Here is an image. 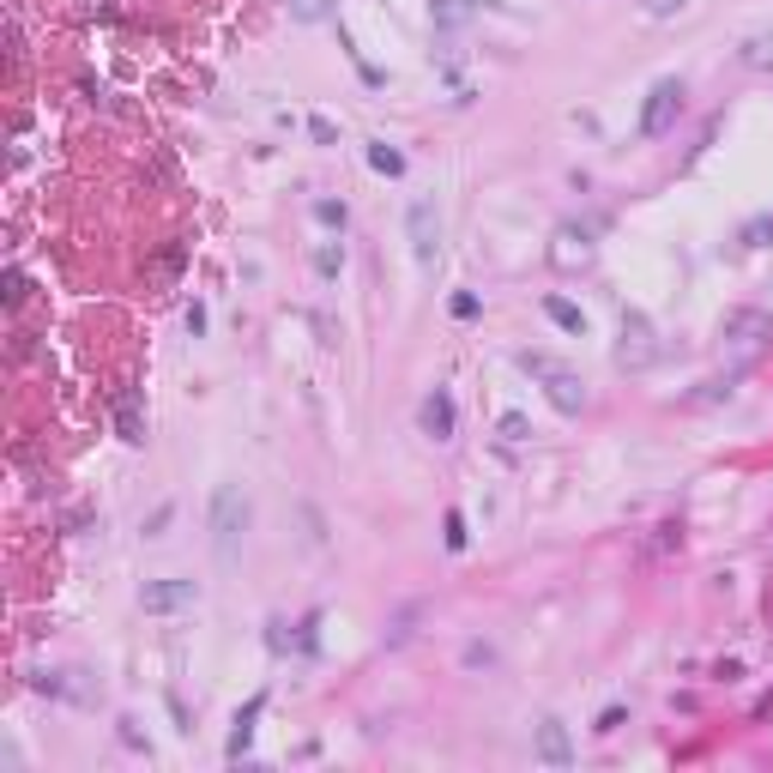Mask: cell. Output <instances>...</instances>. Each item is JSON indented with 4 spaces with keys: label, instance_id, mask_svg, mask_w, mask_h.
I'll use <instances>...</instances> for the list:
<instances>
[{
    "label": "cell",
    "instance_id": "1",
    "mask_svg": "<svg viewBox=\"0 0 773 773\" xmlns=\"http://www.w3.org/2000/svg\"><path fill=\"white\" fill-rule=\"evenodd\" d=\"M248 520H254V502H248V490H242V483H218V490H212V514H205V526H212V556H218L224 568H230L236 556H242Z\"/></svg>",
    "mask_w": 773,
    "mask_h": 773
},
{
    "label": "cell",
    "instance_id": "2",
    "mask_svg": "<svg viewBox=\"0 0 773 773\" xmlns=\"http://www.w3.org/2000/svg\"><path fill=\"white\" fill-rule=\"evenodd\" d=\"M514 363L532 375V381H544V393H550V405H556L562 417L586 411V387H580V375H574L568 363H556V357H544V351H520Z\"/></svg>",
    "mask_w": 773,
    "mask_h": 773
},
{
    "label": "cell",
    "instance_id": "3",
    "mask_svg": "<svg viewBox=\"0 0 773 773\" xmlns=\"http://www.w3.org/2000/svg\"><path fill=\"white\" fill-rule=\"evenodd\" d=\"M768 344H773V314H768V308H738V314L725 321V357H731L738 369H743V363H755Z\"/></svg>",
    "mask_w": 773,
    "mask_h": 773
},
{
    "label": "cell",
    "instance_id": "4",
    "mask_svg": "<svg viewBox=\"0 0 773 773\" xmlns=\"http://www.w3.org/2000/svg\"><path fill=\"white\" fill-rule=\"evenodd\" d=\"M676 115H683V79H659V85L646 91V109H640V134L665 139Z\"/></svg>",
    "mask_w": 773,
    "mask_h": 773
},
{
    "label": "cell",
    "instance_id": "5",
    "mask_svg": "<svg viewBox=\"0 0 773 773\" xmlns=\"http://www.w3.org/2000/svg\"><path fill=\"white\" fill-rule=\"evenodd\" d=\"M653 357H659V338L646 327V314H622V338H616V369H653Z\"/></svg>",
    "mask_w": 773,
    "mask_h": 773
},
{
    "label": "cell",
    "instance_id": "6",
    "mask_svg": "<svg viewBox=\"0 0 773 773\" xmlns=\"http://www.w3.org/2000/svg\"><path fill=\"white\" fill-rule=\"evenodd\" d=\"M194 599H200V580H145V586H139V610H145V616L188 610Z\"/></svg>",
    "mask_w": 773,
    "mask_h": 773
},
{
    "label": "cell",
    "instance_id": "7",
    "mask_svg": "<svg viewBox=\"0 0 773 773\" xmlns=\"http://www.w3.org/2000/svg\"><path fill=\"white\" fill-rule=\"evenodd\" d=\"M405 230H411V254H417V267H436L441 254V218L429 200H417L411 212H405Z\"/></svg>",
    "mask_w": 773,
    "mask_h": 773
},
{
    "label": "cell",
    "instance_id": "8",
    "mask_svg": "<svg viewBox=\"0 0 773 773\" xmlns=\"http://www.w3.org/2000/svg\"><path fill=\"white\" fill-rule=\"evenodd\" d=\"M550 267H556V272L592 267V230H574V224H562V230H556V242H550Z\"/></svg>",
    "mask_w": 773,
    "mask_h": 773
},
{
    "label": "cell",
    "instance_id": "9",
    "mask_svg": "<svg viewBox=\"0 0 773 773\" xmlns=\"http://www.w3.org/2000/svg\"><path fill=\"white\" fill-rule=\"evenodd\" d=\"M417 423H423V436H429V441H453V429H460L453 393H447V387H436V393L423 399V411H417Z\"/></svg>",
    "mask_w": 773,
    "mask_h": 773
},
{
    "label": "cell",
    "instance_id": "10",
    "mask_svg": "<svg viewBox=\"0 0 773 773\" xmlns=\"http://www.w3.org/2000/svg\"><path fill=\"white\" fill-rule=\"evenodd\" d=\"M538 761L544 768H574V743H568V725H562V719H544L538 725Z\"/></svg>",
    "mask_w": 773,
    "mask_h": 773
},
{
    "label": "cell",
    "instance_id": "11",
    "mask_svg": "<svg viewBox=\"0 0 773 773\" xmlns=\"http://www.w3.org/2000/svg\"><path fill=\"white\" fill-rule=\"evenodd\" d=\"M260 713H267V695H254V701L236 713V731H230V743H224V755H230V761H242V755H248V743H254V719H260Z\"/></svg>",
    "mask_w": 773,
    "mask_h": 773
},
{
    "label": "cell",
    "instance_id": "12",
    "mask_svg": "<svg viewBox=\"0 0 773 773\" xmlns=\"http://www.w3.org/2000/svg\"><path fill=\"white\" fill-rule=\"evenodd\" d=\"M738 61H743L749 73H773V31H755V36L738 49Z\"/></svg>",
    "mask_w": 773,
    "mask_h": 773
},
{
    "label": "cell",
    "instance_id": "13",
    "mask_svg": "<svg viewBox=\"0 0 773 773\" xmlns=\"http://www.w3.org/2000/svg\"><path fill=\"white\" fill-rule=\"evenodd\" d=\"M544 314H550V321H556L562 333H586V314H580L568 297H544Z\"/></svg>",
    "mask_w": 773,
    "mask_h": 773
},
{
    "label": "cell",
    "instance_id": "14",
    "mask_svg": "<svg viewBox=\"0 0 773 773\" xmlns=\"http://www.w3.org/2000/svg\"><path fill=\"white\" fill-rule=\"evenodd\" d=\"M496 436H502L507 447H526V441H532V423H526L520 411H502V423H496Z\"/></svg>",
    "mask_w": 773,
    "mask_h": 773
},
{
    "label": "cell",
    "instance_id": "15",
    "mask_svg": "<svg viewBox=\"0 0 773 773\" xmlns=\"http://www.w3.org/2000/svg\"><path fill=\"white\" fill-rule=\"evenodd\" d=\"M665 550H683V526H676V520L653 526V538H646V556H665Z\"/></svg>",
    "mask_w": 773,
    "mask_h": 773
},
{
    "label": "cell",
    "instance_id": "16",
    "mask_svg": "<svg viewBox=\"0 0 773 773\" xmlns=\"http://www.w3.org/2000/svg\"><path fill=\"white\" fill-rule=\"evenodd\" d=\"M369 169H375V175H405V151H393V145H369Z\"/></svg>",
    "mask_w": 773,
    "mask_h": 773
},
{
    "label": "cell",
    "instance_id": "17",
    "mask_svg": "<svg viewBox=\"0 0 773 773\" xmlns=\"http://www.w3.org/2000/svg\"><path fill=\"white\" fill-rule=\"evenodd\" d=\"M290 19L297 25H321V19H333V0H290Z\"/></svg>",
    "mask_w": 773,
    "mask_h": 773
},
{
    "label": "cell",
    "instance_id": "18",
    "mask_svg": "<svg viewBox=\"0 0 773 773\" xmlns=\"http://www.w3.org/2000/svg\"><path fill=\"white\" fill-rule=\"evenodd\" d=\"M429 12H436V25H466L471 0H429Z\"/></svg>",
    "mask_w": 773,
    "mask_h": 773
},
{
    "label": "cell",
    "instance_id": "19",
    "mask_svg": "<svg viewBox=\"0 0 773 773\" xmlns=\"http://www.w3.org/2000/svg\"><path fill=\"white\" fill-rule=\"evenodd\" d=\"M338 267H344V248H338V242L314 248V272H321V278H338Z\"/></svg>",
    "mask_w": 773,
    "mask_h": 773
},
{
    "label": "cell",
    "instance_id": "20",
    "mask_svg": "<svg viewBox=\"0 0 773 773\" xmlns=\"http://www.w3.org/2000/svg\"><path fill=\"white\" fill-rule=\"evenodd\" d=\"M441 532H447V550H466V514H460V507H453V514H447V520H441Z\"/></svg>",
    "mask_w": 773,
    "mask_h": 773
},
{
    "label": "cell",
    "instance_id": "21",
    "mask_svg": "<svg viewBox=\"0 0 773 773\" xmlns=\"http://www.w3.org/2000/svg\"><path fill=\"white\" fill-rule=\"evenodd\" d=\"M466 671H496V646L471 640V646H466Z\"/></svg>",
    "mask_w": 773,
    "mask_h": 773
},
{
    "label": "cell",
    "instance_id": "22",
    "mask_svg": "<svg viewBox=\"0 0 773 773\" xmlns=\"http://www.w3.org/2000/svg\"><path fill=\"white\" fill-rule=\"evenodd\" d=\"M622 725H629V707H605L592 731H599V738H610V731H622Z\"/></svg>",
    "mask_w": 773,
    "mask_h": 773
},
{
    "label": "cell",
    "instance_id": "23",
    "mask_svg": "<svg viewBox=\"0 0 773 773\" xmlns=\"http://www.w3.org/2000/svg\"><path fill=\"white\" fill-rule=\"evenodd\" d=\"M308 139H314V145H338V128L327 115H308Z\"/></svg>",
    "mask_w": 773,
    "mask_h": 773
},
{
    "label": "cell",
    "instance_id": "24",
    "mask_svg": "<svg viewBox=\"0 0 773 773\" xmlns=\"http://www.w3.org/2000/svg\"><path fill=\"white\" fill-rule=\"evenodd\" d=\"M683 6H689V0H640V12H646V19H676Z\"/></svg>",
    "mask_w": 773,
    "mask_h": 773
},
{
    "label": "cell",
    "instance_id": "25",
    "mask_svg": "<svg viewBox=\"0 0 773 773\" xmlns=\"http://www.w3.org/2000/svg\"><path fill=\"white\" fill-rule=\"evenodd\" d=\"M453 321H477V314H483V303H477V297H471V290H460V297H453Z\"/></svg>",
    "mask_w": 773,
    "mask_h": 773
},
{
    "label": "cell",
    "instance_id": "26",
    "mask_svg": "<svg viewBox=\"0 0 773 773\" xmlns=\"http://www.w3.org/2000/svg\"><path fill=\"white\" fill-rule=\"evenodd\" d=\"M314 218L333 224V230H344V200H321V205H314Z\"/></svg>",
    "mask_w": 773,
    "mask_h": 773
},
{
    "label": "cell",
    "instance_id": "27",
    "mask_svg": "<svg viewBox=\"0 0 773 773\" xmlns=\"http://www.w3.org/2000/svg\"><path fill=\"white\" fill-rule=\"evenodd\" d=\"M169 520H175V502H164L158 514H151V520H145V538H164V526H169Z\"/></svg>",
    "mask_w": 773,
    "mask_h": 773
},
{
    "label": "cell",
    "instance_id": "28",
    "mask_svg": "<svg viewBox=\"0 0 773 773\" xmlns=\"http://www.w3.org/2000/svg\"><path fill=\"white\" fill-rule=\"evenodd\" d=\"M773 236V218H755V224H749V230H743V242H749V248H761V242H768Z\"/></svg>",
    "mask_w": 773,
    "mask_h": 773
}]
</instances>
